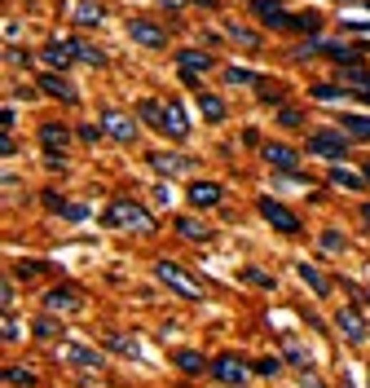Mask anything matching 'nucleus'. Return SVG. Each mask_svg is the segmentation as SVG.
Instances as JSON below:
<instances>
[{
    "label": "nucleus",
    "mask_w": 370,
    "mask_h": 388,
    "mask_svg": "<svg viewBox=\"0 0 370 388\" xmlns=\"http://www.w3.org/2000/svg\"><path fill=\"white\" fill-rule=\"evenodd\" d=\"M137 115H141V124H150L154 133H164L168 141H185V137H190V115H185L181 101H154V97H146L141 106H137Z\"/></svg>",
    "instance_id": "f257e3e1"
},
{
    "label": "nucleus",
    "mask_w": 370,
    "mask_h": 388,
    "mask_svg": "<svg viewBox=\"0 0 370 388\" xmlns=\"http://www.w3.org/2000/svg\"><path fill=\"white\" fill-rule=\"evenodd\" d=\"M101 221H106V229H124V234H150V229H154V217L141 208V203H132V199L106 203Z\"/></svg>",
    "instance_id": "f03ea898"
},
{
    "label": "nucleus",
    "mask_w": 370,
    "mask_h": 388,
    "mask_svg": "<svg viewBox=\"0 0 370 388\" xmlns=\"http://www.w3.org/2000/svg\"><path fill=\"white\" fill-rule=\"evenodd\" d=\"M154 278L164 282V287H172L181 300H203V287L185 269H176V261H154Z\"/></svg>",
    "instance_id": "7ed1b4c3"
},
{
    "label": "nucleus",
    "mask_w": 370,
    "mask_h": 388,
    "mask_svg": "<svg viewBox=\"0 0 370 388\" xmlns=\"http://www.w3.org/2000/svg\"><path fill=\"white\" fill-rule=\"evenodd\" d=\"M335 331H339L349 344H366V340H370V322H366V314H361L357 300L344 304V309H335Z\"/></svg>",
    "instance_id": "20e7f679"
},
{
    "label": "nucleus",
    "mask_w": 370,
    "mask_h": 388,
    "mask_svg": "<svg viewBox=\"0 0 370 388\" xmlns=\"http://www.w3.org/2000/svg\"><path fill=\"white\" fill-rule=\"evenodd\" d=\"M349 133H344V128H339V133H335V128H317V133L309 137V150L313 154H322V159H344V154H349Z\"/></svg>",
    "instance_id": "39448f33"
},
{
    "label": "nucleus",
    "mask_w": 370,
    "mask_h": 388,
    "mask_svg": "<svg viewBox=\"0 0 370 388\" xmlns=\"http://www.w3.org/2000/svg\"><path fill=\"white\" fill-rule=\"evenodd\" d=\"M256 212H260L264 221H269V225L278 229V234H300V217L291 212V208H282L278 199H256Z\"/></svg>",
    "instance_id": "423d86ee"
},
{
    "label": "nucleus",
    "mask_w": 370,
    "mask_h": 388,
    "mask_svg": "<svg viewBox=\"0 0 370 388\" xmlns=\"http://www.w3.org/2000/svg\"><path fill=\"white\" fill-rule=\"evenodd\" d=\"M146 164L159 176H190L194 172V159H185V154H176V150H150Z\"/></svg>",
    "instance_id": "0eeeda50"
},
{
    "label": "nucleus",
    "mask_w": 370,
    "mask_h": 388,
    "mask_svg": "<svg viewBox=\"0 0 370 388\" xmlns=\"http://www.w3.org/2000/svg\"><path fill=\"white\" fill-rule=\"evenodd\" d=\"M256 367H247L243 357H234V353H225V357H216L207 367V375L211 379H221V384H229V388H238V384H247V375H251Z\"/></svg>",
    "instance_id": "6e6552de"
},
{
    "label": "nucleus",
    "mask_w": 370,
    "mask_h": 388,
    "mask_svg": "<svg viewBox=\"0 0 370 388\" xmlns=\"http://www.w3.org/2000/svg\"><path fill=\"white\" fill-rule=\"evenodd\" d=\"M260 159L269 168H278V172H300V154L291 146H282V141H260Z\"/></svg>",
    "instance_id": "1a4fd4ad"
},
{
    "label": "nucleus",
    "mask_w": 370,
    "mask_h": 388,
    "mask_svg": "<svg viewBox=\"0 0 370 388\" xmlns=\"http://www.w3.org/2000/svg\"><path fill=\"white\" fill-rule=\"evenodd\" d=\"M101 133L111 137V141H132V137H137V124H132V115L106 106V111H101Z\"/></svg>",
    "instance_id": "9d476101"
},
{
    "label": "nucleus",
    "mask_w": 370,
    "mask_h": 388,
    "mask_svg": "<svg viewBox=\"0 0 370 388\" xmlns=\"http://www.w3.org/2000/svg\"><path fill=\"white\" fill-rule=\"evenodd\" d=\"M40 300H44L49 314H79V309H84V296H79L75 287H49Z\"/></svg>",
    "instance_id": "9b49d317"
},
{
    "label": "nucleus",
    "mask_w": 370,
    "mask_h": 388,
    "mask_svg": "<svg viewBox=\"0 0 370 388\" xmlns=\"http://www.w3.org/2000/svg\"><path fill=\"white\" fill-rule=\"evenodd\" d=\"M251 14L264 22V27H278V31H291V9L282 0H251Z\"/></svg>",
    "instance_id": "f8f14e48"
},
{
    "label": "nucleus",
    "mask_w": 370,
    "mask_h": 388,
    "mask_svg": "<svg viewBox=\"0 0 370 388\" xmlns=\"http://www.w3.org/2000/svg\"><path fill=\"white\" fill-rule=\"evenodd\" d=\"M128 36L137 44H146V49H164L168 44L164 27H159V22H146V18H128Z\"/></svg>",
    "instance_id": "ddd939ff"
},
{
    "label": "nucleus",
    "mask_w": 370,
    "mask_h": 388,
    "mask_svg": "<svg viewBox=\"0 0 370 388\" xmlns=\"http://www.w3.org/2000/svg\"><path fill=\"white\" fill-rule=\"evenodd\" d=\"M40 93H44V97H58V101H66V106H75V101H79V93H75V89L62 80L58 71H44V75H40Z\"/></svg>",
    "instance_id": "4468645a"
},
{
    "label": "nucleus",
    "mask_w": 370,
    "mask_h": 388,
    "mask_svg": "<svg viewBox=\"0 0 370 388\" xmlns=\"http://www.w3.org/2000/svg\"><path fill=\"white\" fill-rule=\"evenodd\" d=\"M44 62H49L53 71H66V66L75 62V40H49V44H44Z\"/></svg>",
    "instance_id": "2eb2a0df"
},
{
    "label": "nucleus",
    "mask_w": 370,
    "mask_h": 388,
    "mask_svg": "<svg viewBox=\"0 0 370 388\" xmlns=\"http://www.w3.org/2000/svg\"><path fill=\"white\" fill-rule=\"evenodd\" d=\"M62 357L71 362V367H89V371H101V367H106L101 353H93V349H84V344H71V340L62 344Z\"/></svg>",
    "instance_id": "dca6fc26"
},
{
    "label": "nucleus",
    "mask_w": 370,
    "mask_h": 388,
    "mask_svg": "<svg viewBox=\"0 0 370 388\" xmlns=\"http://www.w3.org/2000/svg\"><path fill=\"white\" fill-rule=\"evenodd\" d=\"M172 229H176V239H185V243H207V239H211V229H207L199 217H176Z\"/></svg>",
    "instance_id": "f3484780"
},
{
    "label": "nucleus",
    "mask_w": 370,
    "mask_h": 388,
    "mask_svg": "<svg viewBox=\"0 0 370 388\" xmlns=\"http://www.w3.org/2000/svg\"><path fill=\"white\" fill-rule=\"evenodd\" d=\"M221 186H216V181H190V203H194V208H216V203H221Z\"/></svg>",
    "instance_id": "a211bd4d"
},
{
    "label": "nucleus",
    "mask_w": 370,
    "mask_h": 388,
    "mask_svg": "<svg viewBox=\"0 0 370 388\" xmlns=\"http://www.w3.org/2000/svg\"><path fill=\"white\" fill-rule=\"evenodd\" d=\"M71 22H75V27H97V22H101V5H93V0H75V5H71Z\"/></svg>",
    "instance_id": "6ab92c4d"
},
{
    "label": "nucleus",
    "mask_w": 370,
    "mask_h": 388,
    "mask_svg": "<svg viewBox=\"0 0 370 388\" xmlns=\"http://www.w3.org/2000/svg\"><path fill=\"white\" fill-rule=\"evenodd\" d=\"M172 367H176V371H185V375H203V371L211 367V362H207L203 353H194V349H181V353L172 357Z\"/></svg>",
    "instance_id": "aec40b11"
},
{
    "label": "nucleus",
    "mask_w": 370,
    "mask_h": 388,
    "mask_svg": "<svg viewBox=\"0 0 370 388\" xmlns=\"http://www.w3.org/2000/svg\"><path fill=\"white\" fill-rule=\"evenodd\" d=\"M66 141H71V137H66L62 124H40V146H44V150H66Z\"/></svg>",
    "instance_id": "412c9836"
},
{
    "label": "nucleus",
    "mask_w": 370,
    "mask_h": 388,
    "mask_svg": "<svg viewBox=\"0 0 370 388\" xmlns=\"http://www.w3.org/2000/svg\"><path fill=\"white\" fill-rule=\"evenodd\" d=\"M31 335L49 344V340H62V327H58V318H53L49 309H44V318H36V322H31Z\"/></svg>",
    "instance_id": "4be33fe9"
},
{
    "label": "nucleus",
    "mask_w": 370,
    "mask_h": 388,
    "mask_svg": "<svg viewBox=\"0 0 370 388\" xmlns=\"http://www.w3.org/2000/svg\"><path fill=\"white\" fill-rule=\"evenodd\" d=\"M339 128L357 141H370V115H339Z\"/></svg>",
    "instance_id": "5701e85b"
},
{
    "label": "nucleus",
    "mask_w": 370,
    "mask_h": 388,
    "mask_svg": "<svg viewBox=\"0 0 370 388\" xmlns=\"http://www.w3.org/2000/svg\"><path fill=\"white\" fill-rule=\"evenodd\" d=\"M221 80H225V84H238V89H256V84H260V75L247 71V66H225V71H221Z\"/></svg>",
    "instance_id": "b1692460"
},
{
    "label": "nucleus",
    "mask_w": 370,
    "mask_h": 388,
    "mask_svg": "<svg viewBox=\"0 0 370 388\" xmlns=\"http://www.w3.org/2000/svg\"><path fill=\"white\" fill-rule=\"evenodd\" d=\"M199 111H203L211 124H216V119H225V101H221L216 93H207V89H203V93H199Z\"/></svg>",
    "instance_id": "393cba45"
},
{
    "label": "nucleus",
    "mask_w": 370,
    "mask_h": 388,
    "mask_svg": "<svg viewBox=\"0 0 370 388\" xmlns=\"http://www.w3.org/2000/svg\"><path fill=\"white\" fill-rule=\"evenodd\" d=\"M326 176L335 181V186H344V190H366V176H357V172H349V168H339V164H335Z\"/></svg>",
    "instance_id": "a878e982"
},
{
    "label": "nucleus",
    "mask_w": 370,
    "mask_h": 388,
    "mask_svg": "<svg viewBox=\"0 0 370 388\" xmlns=\"http://www.w3.org/2000/svg\"><path fill=\"white\" fill-rule=\"evenodd\" d=\"M296 274H300V278H304V282H309V287H313V292H317V296H331V282H326V278H322V274H317V269H313V265H296Z\"/></svg>",
    "instance_id": "bb28decb"
},
{
    "label": "nucleus",
    "mask_w": 370,
    "mask_h": 388,
    "mask_svg": "<svg viewBox=\"0 0 370 388\" xmlns=\"http://www.w3.org/2000/svg\"><path fill=\"white\" fill-rule=\"evenodd\" d=\"M176 62H181V71H207V66H211V58L199 54V49H185V54H176Z\"/></svg>",
    "instance_id": "cd10ccee"
},
{
    "label": "nucleus",
    "mask_w": 370,
    "mask_h": 388,
    "mask_svg": "<svg viewBox=\"0 0 370 388\" xmlns=\"http://www.w3.org/2000/svg\"><path fill=\"white\" fill-rule=\"evenodd\" d=\"M256 97L278 106V101H282V84H278V80H260V84H256Z\"/></svg>",
    "instance_id": "c85d7f7f"
},
{
    "label": "nucleus",
    "mask_w": 370,
    "mask_h": 388,
    "mask_svg": "<svg viewBox=\"0 0 370 388\" xmlns=\"http://www.w3.org/2000/svg\"><path fill=\"white\" fill-rule=\"evenodd\" d=\"M349 80L357 84V97H361V101H370V71H361V66H349Z\"/></svg>",
    "instance_id": "c756f323"
},
{
    "label": "nucleus",
    "mask_w": 370,
    "mask_h": 388,
    "mask_svg": "<svg viewBox=\"0 0 370 388\" xmlns=\"http://www.w3.org/2000/svg\"><path fill=\"white\" fill-rule=\"evenodd\" d=\"M5 384H18V388H31L36 379L26 375V367H5Z\"/></svg>",
    "instance_id": "7c9ffc66"
},
{
    "label": "nucleus",
    "mask_w": 370,
    "mask_h": 388,
    "mask_svg": "<svg viewBox=\"0 0 370 388\" xmlns=\"http://www.w3.org/2000/svg\"><path fill=\"white\" fill-rule=\"evenodd\" d=\"M225 31H229V36H234L238 44H247V49H256V44H260V36H256V31H247V27H234V22H229Z\"/></svg>",
    "instance_id": "2f4dec72"
},
{
    "label": "nucleus",
    "mask_w": 370,
    "mask_h": 388,
    "mask_svg": "<svg viewBox=\"0 0 370 388\" xmlns=\"http://www.w3.org/2000/svg\"><path fill=\"white\" fill-rule=\"evenodd\" d=\"M75 58H79V62H93V66H101V54H97L93 44H84V40H75Z\"/></svg>",
    "instance_id": "473e14b6"
},
{
    "label": "nucleus",
    "mask_w": 370,
    "mask_h": 388,
    "mask_svg": "<svg viewBox=\"0 0 370 388\" xmlns=\"http://www.w3.org/2000/svg\"><path fill=\"white\" fill-rule=\"evenodd\" d=\"M40 203H44V208H49V212H58V217H66V203H62V194H58V190H44V194H40Z\"/></svg>",
    "instance_id": "72a5a7b5"
},
{
    "label": "nucleus",
    "mask_w": 370,
    "mask_h": 388,
    "mask_svg": "<svg viewBox=\"0 0 370 388\" xmlns=\"http://www.w3.org/2000/svg\"><path fill=\"white\" fill-rule=\"evenodd\" d=\"M106 349H111V353H128V357L137 353V344H132L128 335H111V340H106Z\"/></svg>",
    "instance_id": "f704fd0d"
},
{
    "label": "nucleus",
    "mask_w": 370,
    "mask_h": 388,
    "mask_svg": "<svg viewBox=\"0 0 370 388\" xmlns=\"http://www.w3.org/2000/svg\"><path fill=\"white\" fill-rule=\"evenodd\" d=\"M278 371H282V362H278V357H260V362H256V375H264V379H274Z\"/></svg>",
    "instance_id": "c9c22d12"
},
{
    "label": "nucleus",
    "mask_w": 370,
    "mask_h": 388,
    "mask_svg": "<svg viewBox=\"0 0 370 388\" xmlns=\"http://www.w3.org/2000/svg\"><path fill=\"white\" fill-rule=\"evenodd\" d=\"M309 93H313V101H339V89H335V84H313Z\"/></svg>",
    "instance_id": "e433bc0d"
},
{
    "label": "nucleus",
    "mask_w": 370,
    "mask_h": 388,
    "mask_svg": "<svg viewBox=\"0 0 370 388\" xmlns=\"http://www.w3.org/2000/svg\"><path fill=\"white\" fill-rule=\"evenodd\" d=\"M14 340H22V322L14 314H5V344H14Z\"/></svg>",
    "instance_id": "4c0bfd02"
},
{
    "label": "nucleus",
    "mask_w": 370,
    "mask_h": 388,
    "mask_svg": "<svg viewBox=\"0 0 370 388\" xmlns=\"http://www.w3.org/2000/svg\"><path fill=\"white\" fill-rule=\"evenodd\" d=\"M278 124H282V128H300L304 115H300V111H278Z\"/></svg>",
    "instance_id": "58836bf2"
},
{
    "label": "nucleus",
    "mask_w": 370,
    "mask_h": 388,
    "mask_svg": "<svg viewBox=\"0 0 370 388\" xmlns=\"http://www.w3.org/2000/svg\"><path fill=\"white\" fill-rule=\"evenodd\" d=\"M66 221H89V203H66Z\"/></svg>",
    "instance_id": "ea45409f"
},
{
    "label": "nucleus",
    "mask_w": 370,
    "mask_h": 388,
    "mask_svg": "<svg viewBox=\"0 0 370 388\" xmlns=\"http://www.w3.org/2000/svg\"><path fill=\"white\" fill-rule=\"evenodd\" d=\"M282 357L291 362V367H300V371H304V353H300L296 344H282Z\"/></svg>",
    "instance_id": "a19ab883"
},
{
    "label": "nucleus",
    "mask_w": 370,
    "mask_h": 388,
    "mask_svg": "<svg viewBox=\"0 0 370 388\" xmlns=\"http://www.w3.org/2000/svg\"><path fill=\"white\" fill-rule=\"evenodd\" d=\"M243 278H247V282H260V287H274V278H269V274H264V269H247Z\"/></svg>",
    "instance_id": "79ce46f5"
},
{
    "label": "nucleus",
    "mask_w": 370,
    "mask_h": 388,
    "mask_svg": "<svg viewBox=\"0 0 370 388\" xmlns=\"http://www.w3.org/2000/svg\"><path fill=\"white\" fill-rule=\"evenodd\" d=\"M44 269H49L44 261H22V265H18V274H26V278H31V274H44Z\"/></svg>",
    "instance_id": "37998d69"
},
{
    "label": "nucleus",
    "mask_w": 370,
    "mask_h": 388,
    "mask_svg": "<svg viewBox=\"0 0 370 388\" xmlns=\"http://www.w3.org/2000/svg\"><path fill=\"white\" fill-rule=\"evenodd\" d=\"M75 137H79V141H97V137H106V133H101V128H89V124H79V133H75Z\"/></svg>",
    "instance_id": "c03bdc74"
},
{
    "label": "nucleus",
    "mask_w": 370,
    "mask_h": 388,
    "mask_svg": "<svg viewBox=\"0 0 370 388\" xmlns=\"http://www.w3.org/2000/svg\"><path fill=\"white\" fill-rule=\"evenodd\" d=\"M0 304H5V309H14V282H9V278L0 282Z\"/></svg>",
    "instance_id": "a18cd8bd"
},
{
    "label": "nucleus",
    "mask_w": 370,
    "mask_h": 388,
    "mask_svg": "<svg viewBox=\"0 0 370 388\" xmlns=\"http://www.w3.org/2000/svg\"><path fill=\"white\" fill-rule=\"evenodd\" d=\"M5 62H9V66H22L26 54H22V49H5Z\"/></svg>",
    "instance_id": "49530a36"
},
{
    "label": "nucleus",
    "mask_w": 370,
    "mask_h": 388,
    "mask_svg": "<svg viewBox=\"0 0 370 388\" xmlns=\"http://www.w3.org/2000/svg\"><path fill=\"white\" fill-rule=\"evenodd\" d=\"M300 384H304V388H326V384H322V379H317L313 371H300Z\"/></svg>",
    "instance_id": "de8ad7c7"
},
{
    "label": "nucleus",
    "mask_w": 370,
    "mask_h": 388,
    "mask_svg": "<svg viewBox=\"0 0 370 388\" xmlns=\"http://www.w3.org/2000/svg\"><path fill=\"white\" fill-rule=\"evenodd\" d=\"M14 150H18V146H14V137L5 133V137H0V154H5V159H14Z\"/></svg>",
    "instance_id": "09e8293b"
},
{
    "label": "nucleus",
    "mask_w": 370,
    "mask_h": 388,
    "mask_svg": "<svg viewBox=\"0 0 370 388\" xmlns=\"http://www.w3.org/2000/svg\"><path fill=\"white\" fill-rule=\"evenodd\" d=\"M322 247H326V252H339V247H344V239H339V234H322Z\"/></svg>",
    "instance_id": "8fccbe9b"
},
{
    "label": "nucleus",
    "mask_w": 370,
    "mask_h": 388,
    "mask_svg": "<svg viewBox=\"0 0 370 388\" xmlns=\"http://www.w3.org/2000/svg\"><path fill=\"white\" fill-rule=\"evenodd\" d=\"M190 5H203V9H216L221 0H190Z\"/></svg>",
    "instance_id": "3c124183"
},
{
    "label": "nucleus",
    "mask_w": 370,
    "mask_h": 388,
    "mask_svg": "<svg viewBox=\"0 0 370 388\" xmlns=\"http://www.w3.org/2000/svg\"><path fill=\"white\" fill-rule=\"evenodd\" d=\"M361 221H366V225H370V203H366V208H361Z\"/></svg>",
    "instance_id": "603ef678"
},
{
    "label": "nucleus",
    "mask_w": 370,
    "mask_h": 388,
    "mask_svg": "<svg viewBox=\"0 0 370 388\" xmlns=\"http://www.w3.org/2000/svg\"><path fill=\"white\" fill-rule=\"evenodd\" d=\"M344 388H353V375H349V371H344Z\"/></svg>",
    "instance_id": "864d4df0"
},
{
    "label": "nucleus",
    "mask_w": 370,
    "mask_h": 388,
    "mask_svg": "<svg viewBox=\"0 0 370 388\" xmlns=\"http://www.w3.org/2000/svg\"><path fill=\"white\" fill-rule=\"evenodd\" d=\"M361 176H366V181H370V159H366V168H361Z\"/></svg>",
    "instance_id": "5fc2aeb1"
},
{
    "label": "nucleus",
    "mask_w": 370,
    "mask_h": 388,
    "mask_svg": "<svg viewBox=\"0 0 370 388\" xmlns=\"http://www.w3.org/2000/svg\"><path fill=\"white\" fill-rule=\"evenodd\" d=\"M366 300H370V296H366Z\"/></svg>",
    "instance_id": "6e6d98bb"
}]
</instances>
